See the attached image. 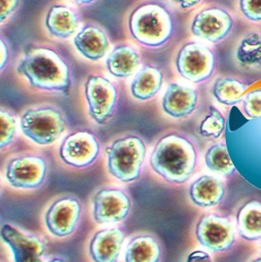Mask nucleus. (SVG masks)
<instances>
[{
	"instance_id": "nucleus-19",
	"label": "nucleus",
	"mask_w": 261,
	"mask_h": 262,
	"mask_svg": "<svg viewBox=\"0 0 261 262\" xmlns=\"http://www.w3.org/2000/svg\"><path fill=\"white\" fill-rule=\"evenodd\" d=\"M77 50L87 59L97 61L107 53L109 41L104 31L96 26H86L75 37Z\"/></svg>"
},
{
	"instance_id": "nucleus-30",
	"label": "nucleus",
	"mask_w": 261,
	"mask_h": 262,
	"mask_svg": "<svg viewBox=\"0 0 261 262\" xmlns=\"http://www.w3.org/2000/svg\"><path fill=\"white\" fill-rule=\"evenodd\" d=\"M243 109L248 118L261 117V89L247 94L243 101Z\"/></svg>"
},
{
	"instance_id": "nucleus-25",
	"label": "nucleus",
	"mask_w": 261,
	"mask_h": 262,
	"mask_svg": "<svg viewBox=\"0 0 261 262\" xmlns=\"http://www.w3.org/2000/svg\"><path fill=\"white\" fill-rule=\"evenodd\" d=\"M246 85L239 80L230 77L216 80L212 93L218 102L228 106H235L245 99Z\"/></svg>"
},
{
	"instance_id": "nucleus-17",
	"label": "nucleus",
	"mask_w": 261,
	"mask_h": 262,
	"mask_svg": "<svg viewBox=\"0 0 261 262\" xmlns=\"http://www.w3.org/2000/svg\"><path fill=\"white\" fill-rule=\"evenodd\" d=\"M125 235L117 228L98 231L90 241L89 252L94 262H116Z\"/></svg>"
},
{
	"instance_id": "nucleus-2",
	"label": "nucleus",
	"mask_w": 261,
	"mask_h": 262,
	"mask_svg": "<svg viewBox=\"0 0 261 262\" xmlns=\"http://www.w3.org/2000/svg\"><path fill=\"white\" fill-rule=\"evenodd\" d=\"M197 150L190 139L179 134L162 137L150 156L152 169L169 183H186L196 170Z\"/></svg>"
},
{
	"instance_id": "nucleus-10",
	"label": "nucleus",
	"mask_w": 261,
	"mask_h": 262,
	"mask_svg": "<svg viewBox=\"0 0 261 262\" xmlns=\"http://www.w3.org/2000/svg\"><path fill=\"white\" fill-rule=\"evenodd\" d=\"M100 145L95 136L87 131H78L67 136L60 146V158L69 166L86 167L99 155Z\"/></svg>"
},
{
	"instance_id": "nucleus-4",
	"label": "nucleus",
	"mask_w": 261,
	"mask_h": 262,
	"mask_svg": "<svg viewBox=\"0 0 261 262\" xmlns=\"http://www.w3.org/2000/svg\"><path fill=\"white\" fill-rule=\"evenodd\" d=\"M130 33L144 46L158 47L168 41L173 32V21L162 6L154 3L143 5L130 15Z\"/></svg>"
},
{
	"instance_id": "nucleus-6",
	"label": "nucleus",
	"mask_w": 261,
	"mask_h": 262,
	"mask_svg": "<svg viewBox=\"0 0 261 262\" xmlns=\"http://www.w3.org/2000/svg\"><path fill=\"white\" fill-rule=\"evenodd\" d=\"M65 126L62 114L53 107L30 109L20 119L23 134L38 145L52 144L64 132Z\"/></svg>"
},
{
	"instance_id": "nucleus-39",
	"label": "nucleus",
	"mask_w": 261,
	"mask_h": 262,
	"mask_svg": "<svg viewBox=\"0 0 261 262\" xmlns=\"http://www.w3.org/2000/svg\"><path fill=\"white\" fill-rule=\"evenodd\" d=\"M260 249H261V243H260Z\"/></svg>"
},
{
	"instance_id": "nucleus-32",
	"label": "nucleus",
	"mask_w": 261,
	"mask_h": 262,
	"mask_svg": "<svg viewBox=\"0 0 261 262\" xmlns=\"http://www.w3.org/2000/svg\"><path fill=\"white\" fill-rule=\"evenodd\" d=\"M19 0H0V19L1 21L6 19L12 12H14L18 5Z\"/></svg>"
},
{
	"instance_id": "nucleus-3",
	"label": "nucleus",
	"mask_w": 261,
	"mask_h": 262,
	"mask_svg": "<svg viewBox=\"0 0 261 262\" xmlns=\"http://www.w3.org/2000/svg\"><path fill=\"white\" fill-rule=\"evenodd\" d=\"M32 87L66 92L70 87V71L57 52L45 48L29 51L17 68Z\"/></svg>"
},
{
	"instance_id": "nucleus-24",
	"label": "nucleus",
	"mask_w": 261,
	"mask_h": 262,
	"mask_svg": "<svg viewBox=\"0 0 261 262\" xmlns=\"http://www.w3.org/2000/svg\"><path fill=\"white\" fill-rule=\"evenodd\" d=\"M160 257V246L150 235H138L126 248L125 262H159Z\"/></svg>"
},
{
	"instance_id": "nucleus-16",
	"label": "nucleus",
	"mask_w": 261,
	"mask_h": 262,
	"mask_svg": "<svg viewBox=\"0 0 261 262\" xmlns=\"http://www.w3.org/2000/svg\"><path fill=\"white\" fill-rule=\"evenodd\" d=\"M197 103L198 93L196 90L173 83L167 88L162 98V107L164 112L172 118H183L194 112Z\"/></svg>"
},
{
	"instance_id": "nucleus-13",
	"label": "nucleus",
	"mask_w": 261,
	"mask_h": 262,
	"mask_svg": "<svg viewBox=\"0 0 261 262\" xmlns=\"http://www.w3.org/2000/svg\"><path fill=\"white\" fill-rule=\"evenodd\" d=\"M81 206L73 197H63L56 200L48 209L44 217L46 227L51 234L59 238L68 236L75 231Z\"/></svg>"
},
{
	"instance_id": "nucleus-12",
	"label": "nucleus",
	"mask_w": 261,
	"mask_h": 262,
	"mask_svg": "<svg viewBox=\"0 0 261 262\" xmlns=\"http://www.w3.org/2000/svg\"><path fill=\"white\" fill-rule=\"evenodd\" d=\"M130 209L131 201L121 189H101L93 199V218L100 224L123 221L130 213Z\"/></svg>"
},
{
	"instance_id": "nucleus-23",
	"label": "nucleus",
	"mask_w": 261,
	"mask_h": 262,
	"mask_svg": "<svg viewBox=\"0 0 261 262\" xmlns=\"http://www.w3.org/2000/svg\"><path fill=\"white\" fill-rule=\"evenodd\" d=\"M137 52L130 46H120L115 48L107 58L108 72L116 78L130 77L139 66Z\"/></svg>"
},
{
	"instance_id": "nucleus-27",
	"label": "nucleus",
	"mask_w": 261,
	"mask_h": 262,
	"mask_svg": "<svg viewBox=\"0 0 261 262\" xmlns=\"http://www.w3.org/2000/svg\"><path fill=\"white\" fill-rule=\"evenodd\" d=\"M208 115L199 125V133L206 138L219 139L226 128V119L215 106L208 107Z\"/></svg>"
},
{
	"instance_id": "nucleus-1",
	"label": "nucleus",
	"mask_w": 261,
	"mask_h": 262,
	"mask_svg": "<svg viewBox=\"0 0 261 262\" xmlns=\"http://www.w3.org/2000/svg\"><path fill=\"white\" fill-rule=\"evenodd\" d=\"M225 137L236 170L261 189V117L248 118L233 106L227 117Z\"/></svg>"
},
{
	"instance_id": "nucleus-15",
	"label": "nucleus",
	"mask_w": 261,
	"mask_h": 262,
	"mask_svg": "<svg viewBox=\"0 0 261 262\" xmlns=\"http://www.w3.org/2000/svg\"><path fill=\"white\" fill-rule=\"evenodd\" d=\"M232 26V18L226 11L210 8L196 15L191 30L196 36L216 43L228 35Z\"/></svg>"
},
{
	"instance_id": "nucleus-31",
	"label": "nucleus",
	"mask_w": 261,
	"mask_h": 262,
	"mask_svg": "<svg viewBox=\"0 0 261 262\" xmlns=\"http://www.w3.org/2000/svg\"><path fill=\"white\" fill-rule=\"evenodd\" d=\"M244 15L252 21H261V0H240Z\"/></svg>"
},
{
	"instance_id": "nucleus-26",
	"label": "nucleus",
	"mask_w": 261,
	"mask_h": 262,
	"mask_svg": "<svg viewBox=\"0 0 261 262\" xmlns=\"http://www.w3.org/2000/svg\"><path fill=\"white\" fill-rule=\"evenodd\" d=\"M205 162L208 169L224 177H231L236 170L226 143H216L210 146L205 154Z\"/></svg>"
},
{
	"instance_id": "nucleus-9",
	"label": "nucleus",
	"mask_w": 261,
	"mask_h": 262,
	"mask_svg": "<svg viewBox=\"0 0 261 262\" xmlns=\"http://www.w3.org/2000/svg\"><path fill=\"white\" fill-rule=\"evenodd\" d=\"M196 235L201 246L213 252L228 250L235 240V232L231 222L216 214L204 215L199 220Z\"/></svg>"
},
{
	"instance_id": "nucleus-8",
	"label": "nucleus",
	"mask_w": 261,
	"mask_h": 262,
	"mask_svg": "<svg viewBox=\"0 0 261 262\" xmlns=\"http://www.w3.org/2000/svg\"><path fill=\"white\" fill-rule=\"evenodd\" d=\"M85 98L92 119L105 124L111 117L117 99V91L113 83L100 75L90 76L85 84Z\"/></svg>"
},
{
	"instance_id": "nucleus-29",
	"label": "nucleus",
	"mask_w": 261,
	"mask_h": 262,
	"mask_svg": "<svg viewBox=\"0 0 261 262\" xmlns=\"http://www.w3.org/2000/svg\"><path fill=\"white\" fill-rule=\"evenodd\" d=\"M16 130L15 118L6 111L0 112V146H8L13 140Z\"/></svg>"
},
{
	"instance_id": "nucleus-35",
	"label": "nucleus",
	"mask_w": 261,
	"mask_h": 262,
	"mask_svg": "<svg viewBox=\"0 0 261 262\" xmlns=\"http://www.w3.org/2000/svg\"><path fill=\"white\" fill-rule=\"evenodd\" d=\"M175 1L177 2L180 5L181 7L185 9V8H190L196 6L202 0H175Z\"/></svg>"
},
{
	"instance_id": "nucleus-22",
	"label": "nucleus",
	"mask_w": 261,
	"mask_h": 262,
	"mask_svg": "<svg viewBox=\"0 0 261 262\" xmlns=\"http://www.w3.org/2000/svg\"><path fill=\"white\" fill-rule=\"evenodd\" d=\"M163 75L157 68L145 66L135 76L132 81V95L141 101L153 98L162 85Z\"/></svg>"
},
{
	"instance_id": "nucleus-33",
	"label": "nucleus",
	"mask_w": 261,
	"mask_h": 262,
	"mask_svg": "<svg viewBox=\"0 0 261 262\" xmlns=\"http://www.w3.org/2000/svg\"><path fill=\"white\" fill-rule=\"evenodd\" d=\"M186 262H212V260L207 252L195 251L188 255Z\"/></svg>"
},
{
	"instance_id": "nucleus-21",
	"label": "nucleus",
	"mask_w": 261,
	"mask_h": 262,
	"mask_svg": "<svg viewBox=\"0 0 261 262\" xmlns=\"http://www.w3.org/2000/svg\"><path fill=\"white\" fill-rule=\"evenodd\" d=\"M78 24L76 13L67 6H53L46 17L48 30L57 38H66L72 36L76 31Z\"/></svg>"
},
{
	"instance_id": "nucleus-37",
	"label": "nucleus",
	"mask_w": 261,
	"mask_h": 262,
	"mask_svg": "<svg viewBox=\"0 0 261 262\" xmlns=\"http://www.w3.org/2000/svg\"><path fill=\"white\" fill-rule=\"evenodd\" d=\"M49 262H66L65 260L61 258H55L51 260Z\"/></svg>"
},
{
	"instance_id": "nucleus-18",
	"label": "nucleus",
	"mask_w": 261,
	"mask_h": 262,
	"mask_svg": "<svg viewBox=\"0 0 261 262\" xmlns=\"http://www.w3.org/2000/svg\"><path fill=\"white\" fill-rule=\"evenodd\" d=\"M225 194L223 182L213 176H202L193 182L189 188L190 200L201 208L217 206L223 200Z\"/></svg>"
},
{
	"instance_id": "nucleus-14",
	"label": "nucleus",
	"mask_w": 261,
	"mask_h": 262,
	"mask_svg": "<svg viewBox=\"0 0 261 262\" xmlns=\"http://www.w3.org/2000/svg\"><path fill=\"white\" fill-rule=\"evenodd\" d=\"M1 236L12 250L15 262H43L46 246L41 238L9 224L2 228Z\"/></svg>"
},
{
	"instance_id": "nucleus-34",
	"label": "nucleus",
	"mask_w": 261,
	"mask_h": 262,
	"mask_svg": "<svg viewBox=\"0 0 261 262\" xmlns=\"http://www.w3.org/2000/svg\"><path fill=\"white\" fill-rule=\"evenodd\" d=\"M8 57H9V52L6 43L1 40V45H0V66L1 69H3L6 63L7 62Z\"/></svg>"
},
{
	"instance_id": "nucleus-7",
	"label": "nucleus",
	"mask_w": 261,
	"mask_h": 262,
	"mask_svg": "<svg viewBox=\"0 0 261 262\" xmlns=\"http://www.w3.org/2000/svg\"><path fill=\"white\" fill-rule=\"evenodd\" d=\"M216 66V58L205 45L189 42L179 51L176 68L179 75L193 83L206 81L211 76Z\"/></svg>"
},
{
	"instance_id": "nucleus-5",
	"label": "nucleus",
	"mask_w": 261,
	"mask_h": 262,
	"mask_svg": "<svg viewBox=\"0 0 261 262\" xmlns=\"http://www.w3.org/2000/svg\"><path fill=\"white\" fill-rule=\"evenodd\" d=\"M145 143L137 136L119 139L107 148V169L123 183L137 180L145 159Z\"/></svg>"
},
{
	"instance_id": "nucleus-11",
	"label": "nucleus",
	"mask_w": 261,
	"mask_h": 262,
	"mask_svg": "<svg viewBox=\"0 0 261 262\" xmlns=\"http://www.w3.org/2000/svg\"><path fill=\"white\" fill-rule=\"evenodd\" d=\"M47 165L42 158L36 156H25L13 159L6 166L8 183L18 189H35L41 186L45 178Z\"/></svg>"
},
{
	"instance_id": "nucleus-36",
	"label": "nucleus",
	"mask_w": 261,
	"mask_h": 262,
	"mask_svg": "<svg viewBox=\"0 0 261 262\" xmlns=\"http://www.w3.org/2000/svg\"><path fill=\"white\" fill-rule=\"evenodd\" d=\"M74 1L77 2L78 3H82V4H87V3H91V2L94 1V0H74Z\"/></svg>"
},
{
	"instance_id": "nucleus-38",
	"label": "nucleus",
	"mask_w": 261,
	"mask_h": 262,
	"mask_svg": "<svg viewBox=\"0 0 261 262\" xmlns=\"http://www.w3.org/2000/svg\"><path fill=\"white\" fill-rule=\"evenodd\" d=\"M252 262H261V257H259V258H256L255 260H254Z\"/></svg>"
},
{
	"instance_id": "nucleus-20",
	"label": "nucleus",
	"mask_w": 261,
	"mask_h": 262,
	"mask_svg": "<svg viewBox=\"0 0 261 262\" xmlns=\"http://www.w3.org/2000/svg\"><path fill=\"white\" fill-rule=\"evenodd\" d=\"M237 229L244 239L248 241L260 239V202L251 200L239 209L237 214Z\"/></svg>"
},
{
	"instance_id": "nucleus-28",
	"label": "nucleus",
	"mask_w": 261,
	"mask_h": 262,
	"mask_svg": "<svg viewBox=\"0 0 261 262\" xmlns=\"http://www.w3.org/2000/svg\"><path fill=\"white\" fill-rule=\"evenodd\" d=\"M237 58L242 64L261 67V37H250L242 41L237 52Z\"/></svg>"
}]
</instances>
